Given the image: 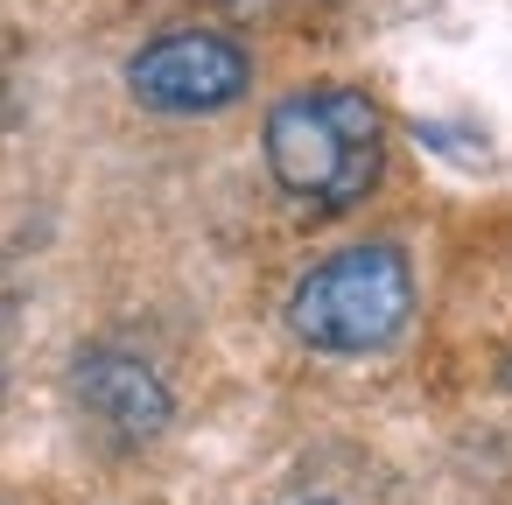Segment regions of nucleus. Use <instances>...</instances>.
<instances>
[{"instance_id": "nucleus-1", "label": "nucleus", "mask_w": 512, "mask_h": 505, "mask_svg": "<svg viewBox=\"0 0 512 505\" xmlns=\"http://www.w3.org/2000/svg\"><path fill=\"white\" fill-rule=\"evenodd\" d=\"M267 169L316 211H351L386 169V120L358 85H309L267 113Z\"/></svg>"}, {"instance_id": "nucleus-2", "label": "nucleus", "mask_w": 512, "mask_h": 505, "mask_svg": "<svg viewBox=\"0 0 512 505\" xmlns=\"http://www.w3.org/2000/svg\"><path fill=\"white\" fill-rule=\"evenodd\" d=\"M414 316V274L400 246H344L323 267H309L288 295V330L309 351L330 358H365L386 351Z\"/></svg>"}, {"instance_id": "nucleus-3", "label": "nucleus", "mask_w": 512, "mask_h": 505, "mask_svg": "<svg viewBox=\"0 0 512 505\" xmlns=\"http://www.w3.org/2000/svg\"><path fill=\"white\" fill-rule=\"evenodd\" d=\"M246 85H253V57L218 29H169L127 64V92L155 113H218L246 99Z\"/></svg>"}, {"instance_id": "nucleus-4", "label": "nucleus", "mask_w": 512, "mask_h": 505, "mask_svg": "<svg viewBox=\"0 0 512 505\" xmlns=\"http://www.w3.org/2000/svg\"><path fill=\"white\" fill-rule=\"evenodd\" d=\"M71 393H78V407H85L106 435H120V442H148V435H162L169 414H176L162 372H155L141 351H120V344H85L78 365H71Z\"/></svg>"}]
</instances>
